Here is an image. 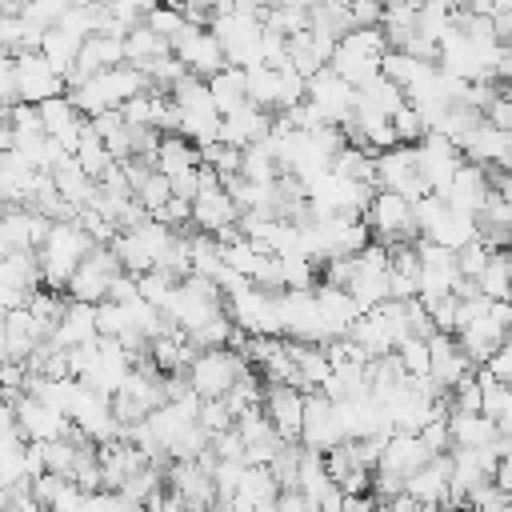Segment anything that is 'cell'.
Returning <instances> with one entry per match:
<instances>
[{"label":"cell","mask_w":512,"mask_h":512,"mask_svg":"<svg viewBox=\"0 0 512 512\" xmlns=\"http://www.w3.org/2000/svg\"><path fill=\"white\" fill-rule=\"evenodd\" d=\"M88 252H92V236L84 232V224H80L76 216H68V220H52L44 244L36 248V260H40V284L64 292L72 268H76Z\"/></svg>","instance_id":"1"},{"label":"cell","mask_w":512,"mask_h":512,"mask_svg":"<svg viewBox=\"0 0 512 512\" xmlns=\"http://www.w3.org/2000/svg\"><path fill=\"white\" fill-rule=\"evenodd\" d=\"M224 312L232 316L236 328H244L248 336H284L280 332V308H276V288L264 284H248L232 296H224Z\"/></svg>","instance_id":"2"},{"label":"cell","mask_w":512,"mask_h":512,"mask_svg":"<svg viewBox=\"0 0 512 512\" xmlns=\"http://www.w3.org/2000/svg\"><path fill=\"white\" fill-rule=\"evenodd\" d=\"M244 372H252V364H248L240 352H232L228 344H220V348H200V352L192 356V364H188V380H192L196 396H224Z\"/></svg>","instance_id":"3"},{"label":"cell","mask_w":512,"mask_h":512,"mask_svg":"<svg viewBox=\"0 0 512 512\" xmlns=\"http://www.w3.org/2000/svg\"><path fill=\"white\" fill-rule=\"evenodd\" d=\"M280 308V332L288 340H308V344H328V328L320 320L316 288H280L276 292Z\"/></svg>","instance_id":"4"},{"label":"cell","mask_w":512,"mask_h":512,"mask_svg":"<svg viewBox=\"0 0 512 512\" xmlns=\"http://www.w3.org/2000/svg\"><path fill=\"white\" fill-rule=\"evenodd\" d=\"M372 240L380 244H396V240H416V224H412V200L392 192V188H376L364 212Z\"/></svg>","instance_id":"5"},{"label":"cell","mask_w":512,"mask_h":512,"mask_svg":"<svg viewBox=\"0 0 512 512\" xmlns=\"http://www.w3.org/2000/svg\"><path fill=\"white\" fill-rule=\"evenodd\" d=\"M116 272H124L120 260H116V252H112L108 244H92V252L72 268L64 292H68L72 300H88V304H96V300L108 296V284H112Z\"/></svg>","instance_id":"6"},{"label":"cell","mask_w":512,"mask_h":512,"mask_svg":"<svg viewBox=\"0 0 512 512\" xmlns=\"http://www.w3.org/2000/svg\"><path fill=\"white\" fill-rule=\"evenodd\" d=\"M304 100L316 104V112H320L324 124H340V120L352 116L356 88H352L332 64H324V68H316V72L308 76V84H304Z\"/></svg>","instance_id":"7"},{"label":"cell","mask_w":512,"mask_h":512,"mask_svg":"<svg viewBox=\"0 0 512 512\" xmlns=\"http://www.w3.org/2000/svg\"><path fill=\"white\" fill-rule=\"evenodd\" d=\"M172 52L180 56V64L192 72V76H212L216 68H224V44L216 40V32L208 24H184L176 36H172Z\"/></svg>","instance_id":"8"},{"label":"cell","mask_w":512,"mask_h":512,"mask_svg":"<svg viewBox=\"0 0 512 512\" xmlns=\"http://www.w3.org/2000/svg\"><path fill=\"white\" fill-rule=\"evenodd\" d=\"M260 28H264V20H256V16H240V12L212 16V32L224 44V60L240 64V68L260 60Z\"/></svg>","instance_id":"9"},{"label":"cell","mask_w":512,"mask_h":512,"mask_svg":"<svg viewBox=\"0 0 512 512\" xmlns=\"http://www.w3.org/2000/svg\"><path fill=\"white\" fill-rule=\"evenodd\" d=\"M376 188H392L408 200L428 192V180L416 168V152L412 144H392L384 152H376Z\"/></svg>","instance_id":"10"},{"label":"cell","mask_w":512,"mask_h":512,"mask_svg":"<svg viewBox=\"0 0 512 512\" xmlns=\"http://www.w3.org/2000/svg\"><path fill=\"white\" fill-rule=\"evenodd\" d=\"M412 152H416V168H420V176L428 180L432 192H440V188L452 180V172L460 168V160H464V152H460L444 132H436V128H428V132L412 144Z\"/></svg>","instance_id":"11"},{"label":"cell","mask_w":512,"mask_h":512,"mask_svg":"<svg viewBox=\"0 0 512 512\" xmlns=\"http://www.w3.org/2000/svg\"><path fill=\"white\" fill-rule=\"evenodd\" d=\"M344 440V428H340V416H336V404L316 388L304 392V420H300V444L304 448H316V452H328L332 444Z\"/></svg>","instance_id":"12"},{"label":"cell","mask_w":512,"mask_h":512,"mask_svg":"<svg viewBox=\"0 0 512 512\" xmlns=\"http://www.w3.org/2000/svg\"><path fill=\"white\" fill-rule=\"evenodd\" d=\"M12 412H16V428H20L24 440H56V436H64V432L72 428V420H68L60 408L44 404V400L32 396V392H20V396L12 400Z\"/></svg>","instance_id":"13"},{"label":"cell","mask_w":512,"mask_h":512,"mask_svg":"<svg viewBox=\"0 0 512 512\" xmlns=\"http://www.w3.org/2000/svg\"><path fill=\"white\" fill-rule=\"evenodd\" d=\"M264 416L272 420V428L284 440H300V420H304V388L288 384V380H268L264 388Z\"/></svg>","instance_id":"14"},{"label":"cell","mask_w":512,"mask_h":512,"mask_svg":"<svg viewBox=\"0 0 512 512\" xmlns=\"http://www.w3.org/2000/svg\"><path fill=\"white\" fill-rule=\"evenodd\" d=\"M16 92H20V100L40 104V100L64 92V76L40 56V48H32V52H16Z\"/></svg>","instance_id":"15"},{"label":"cell","mask_w":512,"mask_h":512,"mask_svg":"<svg viewBox=\"0 0 512 512\" xmlns=\"http://www.w3.org/2000/svg\"><path fill=\"white\" fill-rule=\"evenodd\" d=\"M492 192V180H488V164H476V160H460V168L452 172V180L440 188V196L448 200V208L456 212H472L484 204V196Z\"/></svg>","instance_id":"16"},{"label":"cell","mask_w":512,"mask_h":512,"mask_svg":"<svg viewBox=\"0 0 512 512\" xmlns=\"http://www.w3.org/2000/svg\"><path fill=\"white\" fill-rule=\"evenodd\" d=\"M468 372H476V364L468 360V352L456 344L452 332H432L428 336V376L444 388H452L456 380H464Z\"/></svg>","instance_id":"17"},{"label":"cell","mask_w":512,"mask_h":512,"mask_svg":"<svg viewBox=\"0 0 512 512\" xmlns=\"http://www.w3.org/2000/svg\"><path fill=\"white\" fill-rule=\"evenodd\" d=\"M452 336H456V344L468 352V360H472V364H484V360L492 356V348L508 336V328H504V320H496V316H492V304H488L480 316H472L468 324H460Z\"/></svg>","instance_id":"18"},{"label":"cell","mask_w":512,"mask_h":512,"mask_svg":"<svg viewBox=\"0 0 512 512\" xmlns=\"http://www.w3.org/2000/svg\"><path fill=\"white\" fill-rule=\"evenodd\" d=\"M236 216H240V208H236V200H232V192L224 188V184H216V188H200L196 196H192V224L200 228V232H220V228H228V224H236Z\"/></svg>","instance_id":"19"},{"label":"cell","mask_w":512,"mask_h":512,"mask_svg":"<svg viewBox=\"0 0 512 512\" xmlns=\"http://www.w3.org/2000/svg\"><path fill=\"white\" fill-rule=\"evenodd\" d=\"M312 288H316V304H320V320H324V328H328V340L348 336L352 320L360 316V304L352 300V292L340 288V284H328V280H320V284H312Z\"/></svg>","instance_id":"20"},{"label":"cell","mask_w":512,"mask_h":512,"mask_svg":"<svg viewBox=\"0 0 512 512\" xmlns=\"http://www.w3.org/2000/svg\"><path fill=\"white\" fill-rule=\"evenodd\" d=\"M168 484L172 492H180L184 508H204V504H216V484H212V472L200 464V460H176L168 468Z\"/></svg>","instance_id":"21"},{"label":"cell","mask_w":512,"mask_h":512,"mask_svg":"<svg viewBox=\"0 0 512 512\" xmlns=\"http://www.w3.org/2000/svg\"><path fill=\"white\" fill-rule=\"evenodd\" d=\"M276 492H280V484L268 464H244L240 484L228 496V504L232 508H276Z\"/></svg>","instance_id":"22"},{"label":"cell","mask_w":512,"mask_h":512,"mask_svg":"<svg viewBox=\"0 0 512 512\" xmlns=\"http://www.w3.org/2000/svg\"><path fill=\"white\" fill-rule=\"evenodd\" d=\"M404 488L420 500V504H444L448 500V452L428 456L420 468H412L404 476Z\"/></svg>","instance_id":"23"},{"label":"cell","mask_w":512,"mask_h":512,"mask_svg":"<svg viewBox=\"0 0 512 512\" xmlns=\"http://www.w3.org/2000/svg\"><path fill=\"white\" fill-rule=\"evenodd\" d=\"M460 152H464V160H476V164H500V168H504V160H508V132L496 128V124H488V120L480 116L476 128L460 140Z\"/></svg>","instance_id":"24"},{"label":"cell","mask_w":512,"mask_h":512,"mask_svg":"<svg viewBox=\"0 0 512 512\" xmlns=\"http://www.w3.org/2000/svg\"><path fill=\"white\" fill-rule=\"evenodd\" d=\"M96 336H100L96 332V304L68 296V304H64V312H60V320L52 328V340L60 348H72V344H84V340H96Z\"/></svg>","instance_id":"25"},{"label":"cell","mask_w":512,"mask_h":512,"mask_svg":"<svg viewBox=\"0 0 512 512\" xmlns=\"http://www.w3.org/2000/svg\"><path fill=\"white\" fill-rule=\"evenodd\" d=\"M432 452L424 448V440L416 436V432H388V440H384V448H380V464L376 468H388V472H400V476H408L412 468H420L424 460H428Z\"/></svg>","instance_id":"26"},{"label":"cell","mask_w":512,"mask_h":512,"mask_svg":"<svg viewBox=\"0 0 512 512\" xmlns=\"http://www.w3.org/2000/svg\"><path fill=\"white\" fill-rule=\"evenodd\" d=\"M52 180H56V192L68 200V204H76V208H84V204H92V196H96V180L80 168V160L68 152V156H60L52 168Z\"/></svg>","instance_id":"27"},{"label":"cell","mask_w":512,"mask_h":512,"mask_svg":"<svg viewBox=\"0 0 512 512\" xmlns=\"http://www.w3.org/2000/svg\"><path fill=\"white\" fill-rule=\"evenodd\" d=\"M172 52V44H168V36H160L152 24H132L128 32H124V60L128 64H136L140 72L152 64V60H160V56H168Z\"/></svg>","instance_id":"28"},{"label":"cell","mask_w":512,"mask_h":512,"mask_svg":"<svg viewBox=\"0 0 512 512\" xmlns=\"http://www.w3.org/2000/svg\"><path fill=\"white\" fill-rule=\"evenodd\" d=\"M152 164H156V172L176 176V172H188V168L200 164V148H196L184 132H164V136L156 140V156H152Z\"/></svg>","instance_id":"29"},{"label":"cell","mask_w":512,"mask_h":512,"mask_svg":"<svg viewBox=\"0 0 512 512\" xmlns=\"http://www.w3.org/2000/svg\"><path fill=\"white\" fill-rule=\"evenodd\" d=\"M496 420L488 412H452L448 416V436H452V448H480L496 436Z\"/></svg>","instance_id":"30"},{"label":"cell","mask_w":512,"mask_h":512,"mask_svg":"<svg viewBox=\"0 0 512 512\" xmlns=\"http://www.w3.org/2000/svg\"><path fill=\"white\" fill-rule=\"evenodd\" d=\"M80 44H84V36L68 32L64 24H48V28H44V36H40V56H44L60 76H64V72L76 64Z\"/></svg>","instance_id":"31"},{"label":"cell","mask_w":512,"mask_h":512,"mask_svg":"<svg viewBox=\"0 0 512 512\" xmlns=\"http://www.w3.org/2000/svg\"><path fill=\"white\" fill-rule=\"evenodd\" d=\"M476 288L488 300H512V248H492L488 264L476 276Z\"/></svg>","instance_id":"32"},{"label":"cell","mask_w":512,"mask_h":512,"mask_svg":"<svg viewBox=\"0 0 512 512\" xmlns=\"http://www.w3.org/2000/svg\"><path fill=\"white\" fill-rule=\"evenodd\" d=\"M208 92H212V104H216L220 116L232 112V108H240V104L248 100L244 68H240V64H224V68H216V72L208 76Z\"/></svg>","instance_id":"33"},{"label":"cell","mask_w":512,"mask_h":512,"mask_svg":"<svg viewBox=\"0 0 512 512\" xmlns=\"http://www.w3.org/2000/svg\"><path fill=\"white\" fill-rule=\"evenodd\" d=\"M0 284L8 288H20V292H32L40 284V260H36V248H12L0 256Z\"/></svg>","instance_id":"34"},{"label":"cell","mask_w":512,"mask_h":512,"mask_svg":"<svg viewBox=\"0 0 512 512\" xmlns=\"http://www.w3.org/2000/svg\"><path fill=\"white\" fill-rule=\"evenodd\" d=\"M244 88H248V100L260 104V108H272L280 104V68L256 60V64H244Z\"/></svg>","instance_id":"35"},{"label":"cell","mask_w":512,"mask_h":512,"mask_svg":"<svg viewBox=\"0 0 512 512\" xmlns=\"http://www.w3.org/2000/svg\"><path fill=\"white\" fill-rule=\"evenodd\" d=\"M328 168H332L336 176H344V180H364V184H376V152H372V148H360V144H340Z\"/></svg>","instance_id":"36"},{"label":"cell","mask_w":512,"mask_h":512,"mask_svg":"<svg viewBox=\"0 0 512 512\" xmlns=\"http://www.w3.org/2000/svg\"><path fill=\"white\" fill-rule=\"evenodd\" d=\"M480 236V224H476V216L472 212H456V208H448L444 216H440V224L428 232V240H436V244H444V248H460V244H468V240H476Z\"/></svg>","instance_id":"37"},{"label":"cell","mask_w":512,"mask_h":512,"mask_svg":"<svg viewBox=\"0 0 512 512\" xmlns=\"http://www.w3.org/2000/svg\"><path fill=\"white\" fill-rule=\"evenodd\" d=\"M344 288L352 292V300L360 304V312H368V308H376V304L388 300V272H380V268H360V264H356V272H352V280H348Z\"/></svg>","instance_id":"38"},{"label":"cell","mask_w":512,"mask_h":512,"mask_svg":"<svg viewBox=\"0 0 512 512\" xmlns=\"http://www.w3.org/2000/svg\"><path fill=\"white\" fill-rule=\"evenodd\" d=\"M76 160H80V168L92 176V180H100V172L112 164V152L104 148V140L96 136V128L84 120V132H80V144H76V152H72Z\"/></svg>","instance_id":"39"},{"label":"cell","mask_w":512,"mask_h":512,"mask_svg":"<svg viewBox=\"0 0 512 512\" xmlns=\"http://www.w3.org/2000/svg\"><path fill=\"white\" fill-rule=\"evenodd\" d=\"M188 256H192V272L200 276H216V268L224 264V248L212 232H188Z\"/></svg>","instance_id":"40"},{"label":"cell","mask_w":512,"mask_h":512,"mask_svg":"<svg viewBox=\"0 0 512 512\" xmlns=\"http://www.w3.org/2000/svg\"><path fill=\"white\" fill-rule=\"evenodd\" d=\"M392 352H396V360L404 364L408 376H428V340L424 336H404Z\"/></svg>","instance_id":"41"},{"label":"cell","mask_w":512,"mask_h":512,"mask_svg":"<svg viewBox=\"0 0 512 512\" xmlns=\"http://www.w3.org/2000/svg\"><path fill=\"white\" fill-rule=\"evenodd\" d=\"M388 120H392V132H396V144H416V140H420V136L428 132V124L420 120V112H416V108H412L408 100H404V104H400V108H396V112H392Z\"/></svg>","instance_id":"42"},{"label":"cell","mask_w":512,"mask_h":512,"mask_svg":"<svg viewBox=\"0 0 512 512\" xmlns=\"http://www.w3.org/2000/svg\"><path fill=\"white\" fill-rule=\"evenodd\" d=\"M132 196H136V200L148 208V216H152V212L172 196V184H168V176H164V172H156V168H152V172L132 188Z\"/></svg>","instance_id":"43"},{"label":"cell","mask_w":512,"mask_h":512,"mask_svg":"<svg viewBox=\"0 0 512 512\" xmlns=\"http://www.w3.org/2000/svg\"><path fill=\"white\" fill-rule=\"evenodd\" d=\"M196 420H200V428L212 436V432H224V428H232V412H228V404H224V396H200V408H196Z\"/></svg>","instance_id":"44"},{"label":"cell","mask_w":512,"mask_h":512,"mask_svg":"<svg viewBox=\"0 0 512 512\" xmlns=\"http://www.w3.org/2000/svg\"><path fill=\"white\" fill-rule=\"evenodd\" d=\"M128 328V304L120 300H96V332L100 336H120Z\"/></svg>","instance_id":"45"},{"label":"cell","mask_w":512,"mask_h":512,"mask_svg":"<svg viewBox=\"0 0 512 512\" xmlns=\"http://www.w3.org/2000/svg\"><path fill=\"white\" fill-rule=\"evenodd\" d=\"M488 252H492V248H488V240H480V236L468 240V244H460V248H456V268H460V276H464V280H476L480 268L488 264Z\"/></svg>","instance_id":"46"},{"label":"cell","mask_w":512,"mask_h":512,"mask_svg":"<svg viewBox=\"0 0 512 512\" xmlns=\"http://www.w3.org/2000/svg\"><path fill=\"white\" fill-rule=\"evenodd\" d=\"M144 24H152V28H156L160 36H168V44H172V36H176L188 20H184V12H180L176 4H152L148 16H144Z\"/></svg>","instance_id":"47"},{"label":"cell","mask_w":512,"mask_h":512,"mask_svg":"<svg viewBox=\"0 0 512 512\" xmlns=\"http://www.w3.org/2000/svg\"><path fill=\"white\" fill-rule=\"evenodd\" d=\"M260 60L272 64V68H280V64L288 60V36L264 24V28H260Z\"/></svg>","instance_id":"48"},{"label":"cell","mask_w":512,"mask_h":512,"mask_svg":"<svg viewBox=\"0 0 512 512\" xmlns=\"http://www.w3.org/2000/svg\"><path fill=\"white\" fill-rule=\"evenodd\" d=\"M416 436L424 440V448H428L432 456H440V452H448V448H452V436H448V416H444V412H440V416H432V420H428V424H424Z\"/></svg>","instance_id":"49"},{"label":"cell","mask_w":512,"mask_h":512,"mask_svg":"<svg viewBox=\"0 0 512 512\" xmlns=\"http://www.w3.org/2000/svg\"><path fill=\"white\" fill-rule=\"evenodd\" d=\"M484 368L496 376V380H504V384H512V332L492 348V356L484 360Z\"/></svg>","instance_id":"50"},{"label":"cell","mask_w":512,"mask_h":512,"mask_svg":"<svg viewBox=\"0 0 512 512\" xmlns=\"http://www.w3.org/2000/svg\"><path fill=\"white\" fill-rule=\"evenodd\" d=\"M488 124H496V128H512V92H496L488 104H484V112H480Z\"/></svg>","instance_id":"51"},{"label":"cell","mask_w":512,"mask_h":512,"mask_svg":"<svg viewBox=\"0 0 512 512\" xmlns=\"http://www.w3.org/2000/svg\"><path fill=\"white\" fill-rule=\"evenodd\" d=\"M20 92H16V56L12 52H0V104H16Z\"/></svg>","instance_id":"52"},{"label":"cell","mask_w":512,"mask_h":512,"mask_svg":"<svg viewBox=\"0 0 512 512\" xmlns=\"http://www.w3.org/2000/svg\"><path fill=\"white\" fill-rule=\"evenodd\" d=\"M492 480H496L504 492H512V452L496 460V472H492Z\"/></svg>","instance_id":"53"},{"label":"cell","mask_w":512,"mask_h":512,"mask_svg":"<svg viewBox=\"0 0 512 512\" xmlns=\"http://www.w3.org/2000/svg\"><path fill=\"white\" fill-rule=\"evenodd\" d=\"M492 24H496V36H500V40H512V8L492 12Z\"/></svg>","instance_id":"54"},{"label":"cell","mask_w":512,"mask_h":512,"mask_svg":"<svg viewBox=\"0 0 512 512\" xmlns=\"http://www.w3.org/2000/svg\"><path fill=\"white\" fill-rule=\"evenodd\" d=\"M496 80H504L508 88H512V48L504 44V52H500V64H496Z\"/></svg>","instance_id":"55"},{"label":"cell","mask_w":512,"mask_h":512,"mask_svg":"<svg viewBox=\"0 0 512 512\" xmlns=\"http://www.w3.org/2000/svg\"><path fill=\"white\" fill-rule=\"evenodd\" d=\"M0 360H4V312H0Z\"/></svg>","instance_id":"56"},{"label":"cell","mask_w":512,"mask_h":512,"mask_svg":"<svg viewBox=\"0 0 512 512\" xmlns=\"http://www.w3.org/2000/svg\"><path fill=\"white\" fill-rule=\"evenodd\" d=\"M504 168H512V128H508V160H504Z\"/></svg>","instance_id":"57"},{"label":"cell","mask_w":512,"mask_h":512,"mask_svg":"<svg viewBox=\"0 0 512 512\" xmlns=\"http://www.w3.org/2000/svg\"><path fill=\"white\" fill-rule=\"evenodd\" d=\"M0 400H8V396H4V388H0Z\"/></svg>","instance_id":"58"},{"label":"cell","mask_w":512,"mask_h":512,"mask_svg":"<svg viewBox=\"0 0 512 512\" xmlns=\"http://www.w3.org/2000/svg\"><path fill=\"white\" fill-rule=\"evenodd\" d=\"M0 12H4V0H0Z\"/></svg>","instance_id":"59"},{"label":"cell","mask_w":512,"mask_h":512,"mask_svg":"<svg viewBox=\"0 0 512 512\" xmlns=\"http://www.w3.org/2000/svg\"><path fill=\"white\" fill-rule=\"evenodd\" d=\"M508 332H512V324H508Z\"/></svg>","instance_id":"60"}]
</instances>
